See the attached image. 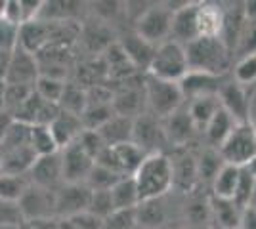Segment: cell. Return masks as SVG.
Masks as SVG:
<instances>
[{
    "label": "cell",
    "mask_w": 256,
    "mask_h": 229,
    "mask_svg": "<svg viewBox=\"0 0 256 229\" xmlns=\"http://www.w3.org/2000/svg\"><path fill=\"white\" fill-rule=\"evenodd\" d=\"M120 48H122V52L128 57V61L132 63V67L136 71H148L151 65V59L155 55V50H157V46H153L148 40H144L136 33L124 36V40L120 42Z\"/></svg>",
    "instance_id": "d6986e66"
},
{
    "label": "cell",
    "mask_w": 256,
    "mask_h": 229,
    "mask_svg": "<svg viewBox=\"0 0 256 229\" xmlns=\"http://www.w3.org/2000/svg\"><path fill=\"white\" fill-rule=\"evenodd\" d=\"M172 163V178H174V186L180 187H192L193 182L197 180V163L190 155H184Z\"/></svg>",
    "instance_id": "1f68e13d"
},
{
    "label": "cell",
    "mask_w": 256,
    "mask_h": 229,
    "mask_svg": "<svg viewBox=\"0 0 256 229\" xmlns=\"http://www.w3.org/2000/svg\"><path fill=\"white\" fill-rule=\"evenodd\" d=\"M40 76L38 69V57L31 52H27L20 44H16V48L10 54V63L6 69L4 82L6 84H22V86L34 88L36 78Z\"/></svg>",
    "instance_id": "52a82bcc"
},
{
    "label": "cell",
    "mask_w": 256,
    "mask_h": 229,
    "mask_svg": "<svg viewBox=\"0 0 256 229\" xmlns=\"http://www.w3.org/2000/svg\"><path fill=\"white\" fill-rule=\"evenodd\" d=\"M180 90L184 99H195V98H204V96H218L220 88L224 84L222 76H212L204 75V73H188L182 78Z\"/></svg>",
    "instance_id": "2e32d148"
},
{
    "label": "cell",
    "mask_w": 256,
    "mask_h": 229,
    "mask_svg": "<svg viewBox=\"0 0 256 229\" xmlns=\"http://www.w3.org/2000/svg\"><path fill=\"white\" fill-rule=\"evenodd\" d=\"M86 212L94 214V216L100 220H106L107 216H111V214L115 212L113 201H111V193H109V191H92Z\"/></svg>",
    "instance_id": "ab89813d"
},
{
    "label": "cell",
    "mask_w": 256,
    "mask_h": 229,
    "mask_svg": "<svg viewBox=\"0 0 256 229\" xmlns=\"http://www.w3.org/2000/svg\"><path fill=\"white\" fill-rule=\"evenodd\" d=\"M220 109V101L218 96H204V98H195L190 101L188 113L192 117V122L195 126V130L203 132L206 128V124L210 122L216 111Z\"/></svg>",
    "instance_id": "d4e9b609"
},
{
    "label": "cell",
    "mask_w": 256,
    "mask_h": 229,
    "mask_svg": "<svg viewBox=\"0 0 256 229\" xmlns=\"http://www.w3.org/2000/svg\"><path fill=\"white\" fill-rule=\"evenodd\" d=\"M76 142L80 143V147L94 159V163H96L98 155L107 147L106 143H104V140H102V136L98 134V130H82V134L78 136Z\"/></svg>",
    "instance_id": "b9f144b4"
},
{
    "label": "cell",
    "mask_w": 256,
    "mask_h": 229,
    "mask_svg": "<svg viewBox=\"0 0 256 229\" xmlns=\"http://www.w3.org/2000/svg\"><path fill=\"white\" fill-rule=\"evenodd\" d=\"M218 101L220 107L228 111L237 122H246L248 117V99H246L245 90L237 82H224L220 92H218Z\"/></svg>",
    "instance_id": "e0dca14e"
},
{
    "label": "cell",
    "mask_w": 256,
    "mask_h": 229,
    "mask_svg": "<svg viewBox=\"0 0 256 229\" xmlns=\"http://www.w3.org/2000/svg\"><path fill=\"white\" fill-rule=\"evenodd\" d=\"M132 178L138 189L140 203L162 199V195H166L174 186L170 159L164 153L146 155V159L136 168Z\"/></svg>",
    "instance_id": "6da1fadb"
},
{
    "label": "cell",
    "mask_w": 256,
    "mask_h": 229,
    "mask_svg": "<svg viewBox=\"0 0 256 229\" xmlns=\"http://www.w3.org/2000/svg\"><path fill=\"white\" fill-rule=\"evenodd\" d=\"M31 143V126L14 120L10 130L6 134L4 142L0 143V151H8V149H16V147H23Z\"/></svg>",
    "instance_id": "8d00e7d4"
},
{
    "label": "cell",
    "mask_w": 256,
    "mask_h": 229,
    "mask_svg": "<svg viewBox=\"0 0 256 229\" xmlns=\"http://www.w3.org/2000/svg\"><path fill=\"white\" fill-rule=\"evenodd\" d=\"M184 48L192 73L224 76L230 67V50L220 36H199Z\"/></svg>",
    "instance_id": "7a4b0ae2"
},
{
    "label": "cell",
    "mask_w": 256,
    "mask_h": 229,
    "mask_svg": "<svg viewBox=\"0 0 256 229\" xmlns=\"http://www.w3.org/2000/svg\"><path fill=\"white\" fill-rule=\"evenodd\" d=\"M239 229H256V210L254 208L246 207L241 210Z\"/></svg>",
    "instance_id": "bcb514c9"
},
{
    "label": "cell",
    "mask_w": 256,
    "mask_h": 229,
    "mask_svg": "<svg viewBox=\"0 0 256 229\" xmlns=\"http://www.w3.org/2000/svg\"><path fill=\"white\" fill-rule=\"evenodd\" d=\"M4 8H6V0H0V19L4 17Z\"/></svg>",
    "instance_id": "f5cc1de1"
},
{
    "label": "cell",
    "mask_w": 256,
    "mask_h": 229,
    "mask_svg": "<svg viewBox=\"0 0 256 229\" xmlns=\"http://www.w3.org/2000/svg\"><path fill=\"white\" fill-rule=\"evenodd\" d=\"M34 88L22 86V84H6L4 90V111H8L12 117L16 115V111L25 103V99L32 94Z\"/></svg>",
    "instance_id": "74e56055"
},
{
    "label": "cell",
    "mask_w": 256,
    "mask_h": 229,
    "mask_svg": "<svg viewBox=\"0 0 256 229\" xmlns=\"http://www.w3.org/2000/svg\"><path fill=\"white\" fill-rule=\"evenodd\" d=\"M132 126H134V119L113 115L98 130V134L102 136V140H104L107 147H117V145L132 142Z\"/></svg>",
    "instance_id": "44dd1931"
},
{
    "label": "cell",
    "mask_w": 256,
    "mask_h": 229,
    "mask_svg": "<svg viewBox=\"0 0 256 229\" xmlns=\"http://www.w3.org/2000/svg\"><path fill=\"white\" fill-rule=\"evenodd\" d=\"M18 205L25 222L56 218V191H48L29 184Z\"/></svg>",
    "instance_id": "9c48e42d"
},
{
    "label": "cell",
    "mask_w": 256,
    "mask_h": 229,
    "mask_svg": "<svg viewBox=\"0 0 256 229\" xmlns=\"http://www.w3.org/2000/svg\"><path fill=\"white\" fill-rule=\"evenodd\" d=\"M224 27V11L214 4H199L197 29L199 36H220Z\"/></svg>",
    "instance_id": "cb8c5ba5"
},
{
    "label": "cell",
    "mask_w": 256,
    "mask_h": 229,
    "mask_svg": "<svg viewBox=\"0 0 256 229\" xmlns=\"http://www.w3.org/2000/svg\"><path fill=\"white\" fill-rule=\"evenodd\" d=\"M23 222L25 220H23L18 203L0 201V226H16V228H20Z\"/></svg>",
    "instance_id": "7bdbcfd3"
},
{
    "label": "cell",
    "mask_w": 256,
    "mask_h": 229,
    "mask_svg": "<svg viewBox=\"0 0 256 229\" xmlns=\"http://www.w3.org/2000/svg\"><path fill=\"white\" fill-rule=\"evenodd\" d=\"M172 29V11L166 6L148 8L136 19V34L153 46L166 42Z\"/></svg>",
    "instance_id": "8992f818"
},
{
    "label": "cell",
    "mask_w": 256,
    "mask_h": 229,
    "mask_svg": "<svg viewBox=\"0 0 256 229\" xmlns=\"http://www.w3.org/2000/svg\"><path fill=\"white\" fill-rule=\"evenodd\" d=\"M27 180L31 186L42 187L48 191H58L64 186V174H62V155L60 151L38 157L32 168L27 174Z\"/></svg>",
    "instance_id": "7c38bea8"
},
{
    "label": "cell",
    "mask_w": 256,
    "mask_h": 229,
    "mask_svg": "<svg viewBox=\"0 0 256 229\" xmlns=\"http://www.w3.org/2000/svg\"><path fill=\"white\" fill-rule=\"evenodd\" d=\"M4 174V168H2V153H0V176Z\"/></svg>",
    "instance_id": "11a10c76"
},
{
    "label": "cell",
    "mask_w": 256,
    "mask_h": 229,
    "mask_svg": "<svg viewBox=\"0 0 256 229\" xmlns=\"http://www.w3.org/2000/svg\"><path fill=\"white\" fill-rule=\"evenodd\" d=\"M102 229H136L134 210H115L111 216L104 220Z\"/></svg>",
    "instance_id": "60d3db41"
},
{
    "label": "cell",
    "mask_w": 256,
    "mask_h": 229,
    "mask_svg": "<svg viewBox=\"0 0 256 229\" xmlns=\"http://www.w3.org/2000/svg\"><path fill=\"white\" fill-rule=\"evenodd\" d=\"M256 80V54L246 55L245 59L235 67V82L237 84H248Z\"/></svg>",
    "instance_id": "ee69618b"
},
{
    "label": "cell",
    "mask_w": 256,
    "mask_h": 229,
    "mask_svg": "<svg viewBox=\"0 0 256 229\" xmlns=\"http://www.w3.org/2000/svg\"><path fill=\"white\" fill-rule=\"evenodd\" d=\"M162 130H164V140L174 147H184L195 134V126L192 122V117L188 113V107H180L174 111L170 117L162 119Z\"/></svg>",
    "instance_id": "9a60e30c"
},
{
    "label": "cell",
    "mask_w": 256,
    "mask_h": 229,
    "mask_svg": "<svg viewBox=\"0 0 256 229\" xmlns=\"http://www.w3.org/2000/svg\"><path fill=\"white\" fill-rule=\"evenodd\" d=\"M0 153H2L4 174H10V176H25L27 178L34 161L38 159L36 153L32 151L31 143L29 145H23V147H16V149H8V151H0Z\"/></svg>",
    "instance_id": "ffe728a7"
},
{
    "label": "cell",
    "mask_w": 256,
    "mask_h": 229,
    "mask_svg": "<svg viewBox=\"0 0 256 229\" xmlns=\"http://www.w3.org/2000/svg\"><path fill=\"white\" fill-rule=\"evenodd\" d=\"M188 73H190V67H188L186 48L182 44L166 40L157 46L148 75L160 80H168V82H180Z\"/></svg>",
    "instance_id": "5b68a950"
},
{
    "label": "cell",
    "mask_w": 256,
    "mask_h": 229,
    "mask_svg": "<svg viewBox=\"0 0 256 229\" xmlns=\"http://www.w3.org/2000/svg\"><path fill=\"white\" fill-rule=\"evenodd\" d=\"M0 229H20V228H16V226H0Z\"/></svg>",
    "instance_id": "db71d44e"
},
{
    "label": "cell",
    "mask_w": 256,
    "mask_h": 229,
    "mask_svg": "<svg viewBox=\"0 0 256 229\" xmlns=\"http://www.w3.org/2000/svg\"><path fill=\"white\" fill-rule=\"evenodd\" d=\"M62 155V174L64 184H84L92 166L94 159L80 147L78 142H73L64 149H60Z\"/></svg>",
    "instance_id": "30bf717a"
},
{
    "label": "cell",
    "mask_w": 256,
    "mask_h": 229,
    "mask_svg": "<svg viewBox=\"0 0 256 229\" xmlns=\"http://www.w3.org/2000/svg\"><path fill=\"white\" fill-rule=\"evenodd\" d=\"M239 174H241V168L224 164L222 170H220V172L216 174V178L212 180L214 199L232 201L235 195V189H237V184H239Z\"/></svg>",
    "instance_id": "484cf974"
},
{
    "label": "cell",
    "mask_w": 256,
    "mask_h": 229,
    "mask_svg": "<svg viewBox=\"0 0 256 229\" xmlns=\"http://www.w3.org/2000/svg\"><path fill=\"white\" fill-rule=\"evenodd\" d=\"M4 90H6V82L0 80V111L4 109Z\"/></svg>",
    "instance_id": "681fc988"
},
{
    "label": "cell",
    "mask_w": 256,
    "mask_h": 229,
    "mask_svg": "<svg viewBox=\"0 0 256 229\" xmlns=\"http://www.w3.org/2000/svg\"><path fill=\"white\" fill-rule=\"evenodd\" d=\"M113 111L115 115L136 119L148 111L146 94H144V80L142 84H130V76L124 80L120 90L113 92Z\"/></svg>",
    "instance_id": "4fadbf2b"
},
{
    "label": "cell",
    "mask_w": 256,
    "mask_h": 229,
    "mask_svg": "<svg viewBox=\"0 0 256 229\" xmlns=\"http://www.w3.org/2000/svg\"><path fill=\"white\" fill-rule=\"evenodd\" d=\"M195 163H197V180H204V182H210V184H212L216 174L224 166V161H222L220 153H218V149H214V147L204 149L201 153V157Z\"/></svg>",
    "instance_id": "f546056e"
},
{
    "label": "cell",
    "mask_w": 256,
    "mask_h": 229,
    "mask_svg": "<svg viewBox=\"0 0 256 229\" xmlns=\"http://www.w3.org/2000/svg\"><path fill=\"white\" fill-rule=\"evenodd\" d=\"M224 164L235 168H246L256 159V130L246 122H237L222 145L218 147Z\"/></svg>",
    "instance_id": "3957f363"
},
{
    "label": "cell",
    "mask_w": 256,
    "mask_h": 229,
    "mask_svg": "<svg viewBox=\"0 0 256 229\" xmlns=\"http://www.w3.org/2000/svg\"><path fill=\"white\" fill-rule=\"evenodd\" d=\"M32 229H60V220L58 218H46V220H34L29 222Z\"/></svg>",
    "instance_id": "c3c4849f"
},
{
    "label": "cell",
    "mask_w": 256,
    "mask_h": 229,
    "mask_svg": "<svg viewBox=\"0 0 256 229\" xmlns=\"http://www.w3.org/2000/svg\"><path fill=\"white\" fill-rule=\"evenodd\" d=\"M132 143L138 145L146 155L151 153H162L160 145L166 143L164 140V130H162V120L157 119L151 113H142L134 119L132 126Z\"/></svg>",
    "instance_id": "ba28073f"
},
{
    "label": "cell",
    "mask_w": 256,
    "mask_h": 229,
    "mask_svg": "<svg viewBox=\"0 0 256 229\" xmlns=\"http://www.w3.org/2000/svg\"><path fill=\"white\" fill-rule=\"evenodd\" d=\"M58 105L65 113H71V115L80 117V113L86 107V90L80 88V84H69V82H65V90Z\"/></svg>",
    "instance_id": "4dcf8cb0"
},
{
    "label": "cell",
    "mask_w": 256,
    "mask_h": 229,
    "mask_svg": "<svg viewBox=\"0 0 256 229\" xmlns=\"http://www.w3.org/2000/svg\"><path fill=\"white\" fill-rule=\"evenodd\" d=\"M67 220L71 222V226L75 229H102V226H104V220L96 218L90 212H80V214Z\"/></svg>",
    "instance_id": "f6af8a7d"
},
{
    "label": "cell",
    "mask_w": 256,
    "mask_h": 229,
    "mask_svg": "<svg viewBox=\"0 0 256 229\" xmlns=\"http://www.w3.org/2000/svg\"><path fill=\"white\" fill-rule=\"evenodd\" d=\"M144 94H146V105L148 113L155 115L157 119H166L174 111H178L184 103V96L178 82L160 80L148 75L144 78Z\"/></svg>",
    "instance_id": "277c9868"
},
{
    "label": "cell",
    "mask_w": 256,
    "mask_h": 229,
    "mask_svg": "<svg viewBox=\"0 0 256 229\" xmlns=\"http://www.w3.org/2000/svg\"><path fill=\"white\" fill-rule=\"evenodd\" d=\"M92 191L86 184H64L56 191V218L67 220L88 210Z\"/></svg>",
    "instance_id": "8fae6325"
},
{
    "label": "cell",
    "mask_w": 256,
    "mask_h": 229,
    "mask_svg": "<svg viewBox=\"0 0 256 229\" xmlns=\"http://www.w3.org/2000/svg\"><path fill=\"white\" fill-rule=\"evenodd\" d=\"M48 128L52 132L54 140H56L60 149H64V147L71 145L73 142H76L78 136L84 130V126L80 122V117L65 113V111H60V115L50 122Z\"/></svg>",
    "instance_id": "ac0fdd59"
},
{
    "label": "cell",
    "mask_w": 256,
    "mask_h": 229,
    "mask_svg": "<svg viewBox=\"0 0 256 229\" xmlns=\"http://www.w3.org/2000/svg\"><path fill=\"white\" fill-rule=\"evenodd\" d=\"M197 10L199 4H186L178 11L172 13V29L170 40L182 44H190L192 40L199 38V29H197Z\"/></svg>",
    "instance_id": "5bb4252c"
},
{
    "label": "cell",
    "mask_w": 256,
    "mask_h": 229,
    "mask_svg": "<svg viewBox=\"0 0 256 229\" xmlns=\"http://www.w3.org/2000/svg\"><path fill=\"white\" fill-rule=\"evenodd\" d=\"M65 90V80L52 78V76H38L34 82V92L48 103H60L62 94Z\"/></svg>",
    "instance_id": "d590c367"
},
{
    "label": "cell",
    "mask_w": 256,
    "mask_h": 229,
    "mask_svg": "<svg viewBox=\"0 0 256 229\" xmlns=\"http://www.w3.org/2000/svg\"><path fill=\"white\" fill-rule=\"evenodd\" d=\"M109 193H111L115 210H136V207L140 205L138 189H136L132 176L120 178L117 184L109 189Z\"/></svg>",
    "instance_id": "7402d4cb"
},
{
    "label": "cell",
    "mask_w": 256,
    "mask_h": 229,
    "mask_svg": "<svg viewBox=\"0 0 256 229\" xmlns=\"http://www.w3.org/2000/svg\"><path fill=\"white\" fill-rule=\"evenodd\" d=\"M256 180L252 178V174L246 170V168H241V174H239V184H237V189H235L234 201L235 207H239L241 210L248 207V201L252 197V191H254Z\"/></svg>",
    "instance_id": "f35d334b"
},
{
    "label": "cell",
    "mask_w": 256,
    "mask_h": 229,
    "mask_svg": "<svg viewBox=\"0 0 256 229\" xmlns=\"http://www.w3.org/2000/svg\"><path fill=\"white\" fill-rule=\"evenodd\" d=\"M212 218L218 229H239L241 208L235 207L234 201L214 199L212 201Z\"/></svg>",
    "instance_id": "83f0119b"
},
{
    "label": "cell",
    "mask_w": 256,
    "mask_h": 229,
    "mask_svg": "<svg viewBox=\"0 0 256 229\" xmlns=\"http://www.w3.org/2000/svg\"><path fill=\"white\" fill-rule=\"evenodd\" d=\"M134 214H136V226H142V228H157L164 222V208L160 199L140 203Z\"/></svg>",
    "instance_id": "f1b7e54d"
},
{
    "label": "cell",
    "mask_w": 256,
    "mask_h": 229,
    "mask_svg": "<svg viewBox=\"0 0 256 229\" xmlns=\"http://www.w3.org/2000/svg\"><path fill=\"white\" fill-rule=\"evenodd\" d=\"M120 178H126V176H118L115 172L104 168V166H100V164H94L84 184L88 186L90 191H109Z\"/></svg>",
    "instance_id": "e575fe53"
},
{
    "label": "cell",
    "mask_w": 256,
    "mask_h": 229,
    "mask_svg": "<svg viewBox=\"0 0 256 229\" xmlns=\"http://www.w3.org/2000/svg\"><path fill=\"white\" fill-rule=\"evenodd\" d=\"M31 147L32 151L36 153V157H46V155L60 151L50 128L44 124H32L31 126Z\"/></svg>",
    "instance_id": "d6a6232c"
},
{
    "label": "cell",
    "mask_w": 256,
    "mask_h": 229,
    "mask_svg": "<svg viewBox=\"0 0 256 229\" xmlns=\"http://www.w3.org/2000/svg\"><path fill=\"white\" fill-rule=\"evenodd\" d=\"M246 170H248V172L252 174V178L256 180V159H254V161H252L250 164H248V166H246Z\"/></svg>",
    "instance_id": "f907efd6"
},
{
    "label": "cell",
    "mask_w": 256,
    "mask_h": 229,
    "mask_svg": "<svg viewBox=\"0 0 256 229\" xmlns=\"http://www.w3.org/2000/svg\"><path fill=\"white\" fill-rule=\"evenodd\" d=\"M27 187H29V180L25 176L2 174L0 176V201L18 203Z\"/></svg>",
    "instance_id": "836d02e7"
},
{
    "label": "cell",
    "mask_w": 256,
    "mask_h": 229,
    "mask_svg": "<svg viewBox=\"0 0 256 229\" xmlns=\"http://www.w3.org/2000/svg\"><path fill=\"white\" fill-rule=\"evenodd\" d=\"M248 207L256 210V186H254V191H252V197H250V201H248Z\"/></svg>",
    "instance_id": "816d5d0a"
},
{
    "label": "cell",
    "mask_w": 256,
    "mask_h": 229,
    "mask_svg": "<svg viewBox=\"0 0 256 229\" xmlns=\"http://www.w3.org/2000/svg\"><path fill=\"white\" fill-rule=\"evenodd\" d=\"M113 153H115V159H117L118 170L122 176H132L136 172L142 161L146 159V153L140 149L138 145L134 143H122V145H117V147H111Z\"/></svg>",
    "instance_id": "4316f807"
},
{
    "label": "cell",
    "mask_w": 256,
    "mask_h": 229,
    "mask_svg": "<svg viewBox=\"0 0 256 229\" xmlns=\"http://www.w3.org/2000/svg\"><path fill=\"white\" fill-rule=\"evenodd\" d=\"M14 124V117H12L8 111H0V143L4 142V138H6V134L10 130V126Z\"/></svg>",
    "instance_id": "7dc6e473"
},
{
    "label": "cell",
    "mask_w": 256,
    "mask_h": 229,
    "mask_svg": "<svg viewBox=\"0 0 256 229\" xmlns=\"http://www.w3.org/2000/svg\"><path fill=\"white\" fill-rule=\"evenodd\" d=\"M235 124H237V120H235L228 111H224L220 107V109L216 111V115L210 119V122L206 124V128L203 130L206 142L218 149V147L222 145V142L230 136V132L235 128Z\"/></svg>",
    "instance_id": "603a6c76"
}]
</instances>
